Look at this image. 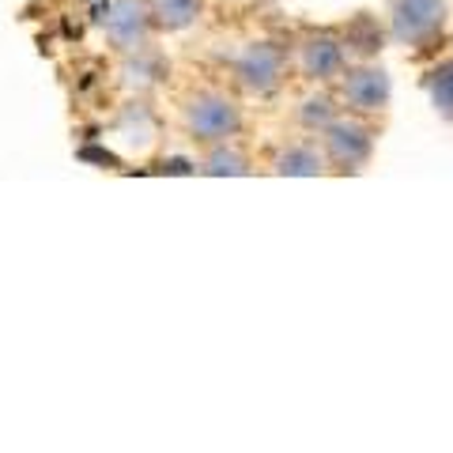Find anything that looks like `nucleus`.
<instances>
[{
  "label": "nucleus",
  "instance_id": "f257e3e1",
  "mask_svg": "<svg viewBox=\"0 0 453 453\" xmlns=\"http://www.w3.org/2000/svg\"><path fill=\"white\" fill-rule=\"evenodd\" d=\"M151 12L148 0H113L106 19H103V35L110 42V50H118L125 57H140L151 42Z\"/></svg>",
  "mask_w": 453,
  "mask_h": 453
},
{
  "label": "nucleus",
  "instance_id": "f03ea898",
  "mask_svg": "<svg viewBox=\"0 0 453 453\" xmlns=\"http://www.w3.org/2000/svg\"><path fill=\"white\" fill-rule=\"evenodd\" d=\"M186 129L196 140H208V144H223L242 129V113L226 95L216 91H201L186 103Z\"/></svg>",
  "mask_w": 453,
  "mask_h": 453
},
{
  "label": "nucleus",
  "instance_id": "7ed1b4c3",
  "mask_svg": "<svg viewBox=\"0 0 453 453\" xmlns=\"http://www.w3.org/2000/svg\"><path fill=\"white\" fill-rule=\"evenodd\" d=\"M446 23V4L442 0H393V35L419 46V42L434 38Z\"/></svg>",
  "mask_w": 453,
  "mask_h": 453
},
{
  "label": "nucleus",
  "instance_id": "20e7f679",
  "mask_svg": "<svg viewBox=\"0 0 453 453\" xmlns=\"http://www.w3.org/2000/svg\"><path fill=\"white\" fill-rule=\"evenodd\" d=\"M374 136L359 121H329L325 125V151L340 170H359L371 159Z\"/></svg>",
  "mask_w": 453,
  "mask_h": 453
},
{
  "label": "nucleus",
  "instance_id": "39448f33",
  "mask_svg": "<svg viewBox=\"0 0 453 453\" xmlns=\"http://www.w3.org/2000/svg\"><path fill=\"white\" fill-rule=\"evenodd\" d=\"M234 73H238V80H242L246 91L268 95L283 76V57H280L276 46H268V42H253V46H246L242 57H238Z\"/></svg>",
  "mask_w": 453,
  "mask_h": 453
},
{
  "label": "nucleus",
  "instance_id": "423d86ee",
  "mask_svg": "<svg viewBox=\"0 0 453 453\" xmlns=\"http://www.w3.org/2000/svg\"><path fill=\"white\" fill-rule=\"evenodd\" d=\"M344 103L356 106L363 113H374L389 103V76L381 73V68H371L363 65L356 73L344 76Z\"/></svg>",
  "mask_w": 453,
  "mask_h": 453
},
{
  "label": "nucleus",
  "instance_id": "0eeeda50",
  "mask_svg": "<svg viewBox=\"0 0 453 453\" xmlns=\"http://www.w3.org/2000/svg\"><path fill=\"white\" fill-rule=\"evenodd\" d=\"M303 68L314 80H333L344 73V46L329 35H318L303 46Z\"/></svg>",
  "mask_w": 453,
  "mask_h": 453
},
{
  "label": "nucleus",
  "instance_id": "6e6552de",
  "mask_svg": "<svg viewBox=\"0 0 453 453\" xmlns=\"http://www.w3.org/2000/svg\"><path fill=\"white\" fill-rule=\"evenodd\" d=\"M148 12H151L155 31L178 35V31H186V27L196 23V16H201V0H148Z\"/></svg>",
  "mask_w": 453,
  "mask_h": 453
},
{
  "label": "nucleus",
  "instance_id": "1a4fd4ad",
  "mask_svg": "<svg viewBox=\"0 0 453 453\" xmlns=\"http://www.w3.org/2000/svg\"><path fill=\"white\" fill-rule=\"evenodd\" d=\"M276 170L280 174H299V178L321 174V155H318V148H310V144H295L276 159Z\"/></svg>",
  "mask_w": 453,
  "mask_h": 453
},
{
  "label": "nucleus",
  "instance_id": "9d476101",
  "mask_svg": "<svg viewBox=\"0 0 453 453\" xmlns=\"http://www.w3.org/2000/svg\"><path fill=\"white\" fill-rule=\"evenodd\" d=\"M431 103L438 106V113H446L453 121V57L431 73Z\"/></svg>",
  "mask_w": 453,
  "mask_h": 453
},
{
  "label": "nucleus",
  "instance_id": "9b49d317",
  "mask_svg": "<svg viewBox=\"0 0 453 453\" xmlns=\"http://www.w3.org/2000/svg\"><path fill=\"white\" fill-rule=\"evenodd\" d=\"M204 174H216V178H223V174H246V155L242 151H234V148H216V151H211L208 155V159H204Z\"/></svg>",
  "mask_w": 453,
  "mask_h": 453
},
{
  "label": "nucleus",
  "instance_id": "f8f14e48",
  "mask_svg": "<svg viewBox=\"0 0 453 453\" xmlns=\"http://www.w3.org/2000/svg\"><path fill=\"white\" fill-rule=\"evenodd\" d=\"M344 42H348V50H356V53H374V50H381V31L371 19H356L348 27Z\"/></svg>",
  "mask_w": 453,
  "mask_h": 453
},
{
  "label": "nucleus",
  "instance_id": "ddd939ff",
  "mask_svg": "<svg viewBox=\"0 0 453 453\" xmlns=\"http://www.w3.org/2000/svg\"><path fill=\"white\" fill-rule=\"evenodd\" d=\"M333 121V106H329V98H310V103L303 106V125H310V129H314V125H329Z\"/></svg>",
  "mask_w": 453,
  "mask_h": 453
}]
</instances>
